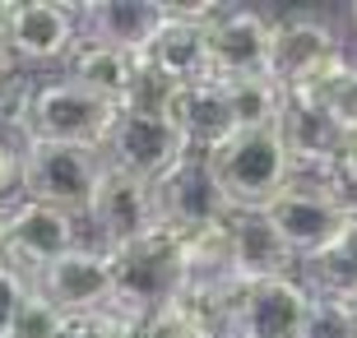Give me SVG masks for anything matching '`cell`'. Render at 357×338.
<instances>
[{
	"label": "cell",
	"mask_w": 357,
	"mask_h": 338,
	"mask_svg": "<svg viewBox=\"0 0 357 338\" xmlns=\"http://www.w3.org/2000/svg\"><path fill=\"white\" fill-rule=\"evenodd\" d=\"M218 190L227 199V213L237 208H269L297 176L283 135L274 130H237L227 144H218L209 153Z\"/></svg>",
	"instance_id": "1"
},
{
	"label": "cell",
	"mask_w": 357,
	"mask_h": 338,
	"mask_svg": "<svg viewBox=\"0 0 357 338\" xmlns=\"http://www.w3.org/2000/svg\"><path fill=\"white\" fill-rule=\"evenodd\" d=\"M19 148H24V199L89 218V204L107 171L102 148L52 144V139H19Z\"/></svg>",
	"instance_id": "2"
},
{
	"label": "cell",
	"mask_w": 357,
	"mask_h": 338,
	"mask_svg": "<svg viewBox=\"0 0 357 338\" xmlns=\"http://www.w3.org/2000/svg\"><path fill=\"white\" fill-rule=\"evenodd\" d=\"M348 66V52L339 33L316 14H292L274 24V47H269V79L288 98H311Z\"/></svg>",
	"instance_id": "3"
},
{
	"label": "cell",
	"mask_w": 357,
	"mask_h": 338,
	"mask_svg": "<svg viewBox=\"0 0 357 338\" xmlns=\"http://www.w3.org/2000/svg\"><path fill=\"white\" fill-rule=\"evenodd\" d=\"M112 269H116V306L130 315H149L185 292L181 236L162 222L126 246H112Z\"/></svg>",
	"instance_id": "4"
},
{
	"label": "cell",
	"mask_w": 357,
	"mask_h": 338,
	"mask_svg": "<svg viewBox=\"0 0 357 338\" xmlns=\"http://www.w3.org/2000/svg\"><path fill=\"white\" fill-rule=\"evenodd\" d=\"M121 112H126V107L107 102V98L79 89V84H70V79H52V84H38V93H33V112H28L24 139L107 148Z\"/></svg>",
	"instance_id": "5"
},
{
	"label": "cell",
	"mask_w": 357,
	"mask_h": 338,
	"mask_svg": "<svg viewBox=\"0 0 357 338\" xmlns=\"http://www.w3.org/2000/svg\"><path fill=\"white\" fill-rule=\"evenodd\" d=\"M265 213L302 264L316 260L320 250L357 218L353 208L344 204V195L334 190L330 176H292V185L265 208Z\"/></svg>",
	"instance_id": "6"
},
{
	"label": "cell",
	"mask_w": 357,
	"mask_h": 338,
	"mask_svg": "<svg viewBox=\"0 0 357 338\" xmlns=\"http://www.w3.org/2000/svg\"><path fill=\"white\" fill-rule=\"evenodd\" d=\"M70 250H79L75 213L38 204V199H19L5 213V264L14 273H24L28 283H38V273L52 269L56 260H66Z\"/></svg>",
	"instance_id": "7"
},
{
	"label": "cell",
	"mask_w": 357,
	"mask_h": 338,
	"mask_svg": "<svg viewBox=\"0 0 357 338\" xmlns=\"http://www.w3.org/2000/svg\"><path fill=\"white\" fill-rule=\"evenodd\" d=\"M223 5H167V19L153 33V42L144 47V61L153 75H162L167 84H199L213 75L209 56V24L218 19Z\"/></svg>",
	"instance_id": "8"
},
{
	"label": "cell",
	"mask_w": 357,
	"mask_h": 338,
	"mask_svg": "<svg viewBox=\"0 0 357 338\" xmlns=\"http://www.w3.org/2000/svg\"><path fill=\"white\" fill-rule=\"evenodd\" d=\"M102 153H107L112 167L130 171V176H139V181L153 185V181H162V176H167L185 153H190V144H185V135L176 130L162 112L126 107Z\"/></svg>",
	"instance_id": "9"
},
{
	"label": "cell",
	"mask_w": 357,
	"mask_h": 338,
	"mask_svg": "<svg viewBox=\"0 0 357 338\" xmlns=\"http://www.w3.org/2000/svg\"><path fill=\"white\" fill-rule=\"evenodd\" d=\"M316 292L302 278H269L246 287L223 315L227 338H302Z\"/></svg>",
	"instance_id": "10"
},
{
	"label": "cell",
	"mask_w": 357,
	"mask_h": 338,
	"mask_svg": "<svg viewBox=\"0 0 357 338\" xmlns=\"http://www.w3.org/2000/svg\"><path fill=\"white\" fill-rule=\"evenodd\" d=\"M153 199H158V222L172 227L176 236L199 232V227L227 218V199L218 190L213 162H209V153H195V148L162 181H153Z\"/></svg>",
	"instance_id": "11"
},
{
	"label": "cell",
	"mask_w": 357,
	"mask_h": 338,
	"mask_svg": "<svg viewBox=\"0 0 357 338\" xmlns=\"http://www.w3.org/2000/svg\"><path fill=\"white\" fill-rule=\"evenodd\" d=\"M38 297H47L56 311H102L116 306V269H112V250L107 246H79L52 269L38 273L33 283Z\"/></svg>",
	"instance_id": "12"
},
{
	"label": "cell",
	"mask_w": 357,
	"mask_h": 338,
	"mask_svg": "<svg viewBox=\"0 0 357 338\" xmlns=\"http://www.w3.org/2000/svg\"><path fill=\"white\" fill-rule=\"evenodd\" d=\"M89 222L98 227L102 246H126L135 236H144L158 227V199H153V185L130 176L107 162L102 181H98V195L89 204Z\"/></svg>",
	"instance_id": "13"
},
{
	"label": "cell",
	"mask_w": 357,
	"mask_h": 338,
	"mask_svg": "<svg viewBox=\"0 0 357 338\" xmlns=\"http://www.w3.org/2000/svg\"><path fill=\"white\" fill-rule=\"evenodd\" d=\"M269 47H274V24L260 10L223 5L209 24V56L218 79H265Z\"/></svg>",
	"instance_id": "14"
},
{
	"label": "cell",
	"mask_w": 357,
	"mask_h": 338,
	"mask_svg": "<svg viewBox=\"0 0 357 338\" xmlns=\"http://www.w3.org/2000/svg\"><path fill=\"white\" fill-rule=\"evenodd\" d=\"M227 241H232V278L237 287L269 283V278H297V255L288 250V241L278 236V227L269 222L265 208H237L227 213Z\"/></svg>",
	"instance_id": "15"
},
{
	"label": "cell",
	"mask_w": 357,
	"mask_h": 338,
	"mask_svg": "<svg viewBox=\"0 0 357 338\" xmlns=\"http://www.w3.org/2000/svg\"><path fill=\"white\" fill-rule=\"evenodd\" d=\"M5 38L19 61H70L84 38V24L79 10L70 5L28 0V5H5Z\"/></svg>",
	"instance_id": "16"
},
{
	"label": "cell",
	"mask_w": 357,
	"mask_h": 338,
	"mask_svg": "<svg viewBox=\"0 0 357 338\" xmlns=\"http://www.w3.org/2000/svg\"><path fill=\"white\" fill-rule=\"evenodd\" d=\"M278 135L297 162V176H330L334 158L348 139L344 125L330 116V107L311 102V98H288L283 116H278Z\"/></svg>",
	"instance_id": "17"
},
{
	"label": "cell",
	"mask_w": 357,
	"mask_h": 338,
	"mask_svg": "<svg viewBox=\"0 0 357 338\" xmlns=\"http://www.w3.org/2000/svg\"><path fill=\"white\" fill-rule=\"evenodd\" d=\"M162 116L185 135V144H190L195 153H213L218 144H227L237 135V121H232V107H227V93H223L218 79L176 84V89L167 93Z\"/></svg>",
	"instance_id": "18"
},
{
	"label": "cell",
	"mask_w": 357,
	"mask_h": 338,
	"mask_svg": "<svg viewBox=\"0 0 357 338\" xmlns=\"http://www.w3.org/2000/svg\"><path fill=\"white\" fill-rule=\"evenodd\" d=\"M162 19H167V5H153V0H102V5L79 10L84 38H98L116 52H130L135 61L144 56V47L153 42Z\"/></svg>",
	"instance_id": "19"
},
{
	"label": "cell",
	"mask_w": 357,
	"mask_h": 338,
	"mask_svg": "<svg viewBox=\"0 0 357 338\" xmlns=\"http://www.w3.org/2000/svg\"><path fill=\"white\" fill-rule=\"evenodd\" d=\"M66 79L98 93V98H107V102L130 107V93L139 84V61L130 52H116V47L98 42V38H79V47L66 61Z\"/></svg>",
	"instance_id": "20"
},
{
	"label": "cell",
	"mask_w": 357,
	"mask_h": 338,
	"mask_svg": "<svg viewBox=\"0 0 357 338\" xmlns=\"http://www.w3.org/2000/svg\"><path fill=\"white\" fill-rule=\"evenodd\" d=\"M227 93V107H232V121L237 130H274L283 107H288V93L278 89L274 79H218Z\"/></svg>",
	"instance_id": "21"
},
{
	"label": "cell",
	"mask_w": 357,
	"mask_h": 338,
	"mask_svg": "<svg viewBox=\"0 0 357 338\" xmlns=\"http://www.w3.org/2000/svg\"><path fill=\"white\" fill-rule=\"evenodd\" d=\"M135 338H223V315H213L209 306H199L190 297H172L158 311L139 315Z\"/></svg>",
	"instance_id": "22"
},
{
	"label": "cell",
	"mask_w": 357,
	"mask_h": 338,
	"mask_svg": "<svg viewBox=\"0 0 357 338\" xmlns=\"http://www.w3.org/2000/svg\"><path fill=\"white\" fill-rule=\"evenodd\" d=\"M306 273H311L316 292H325V297H353L357 292V218L320 250L316 260H306Z\"/></svg>",
	"instance_id": "23"
},
{
	"label": "cell",
	"mask_w": 357,
	"mask_h": 338,
	"mask_svg": "<svg viewBox=\"0 0 357 338\" xmlns=\"http://www.w3.org/2000/svg\"><path fill=\"white\" fill-rule=\"evenodd\" d=\"M316 102L330 107V116L344 125V135H357V66H353V61H348V66L320 89Z\"/></svg>",
	"instance_id": "24"
},
{
	"label": "cell",
	"mask_w": 357,
	"mask_h": 338,
	"mask_svg": "<svg viewBox=\"0 0 357 338\" xmlns=\"http://www.w3.org/2000/svg\"><path fill=\"white\" fill-rule=\"evenodd\" d=\"M302 338H353V334H348L344 301H339V297H325V292H316V301H311V315H306Z\"/></svg>",
	"instance_id": "25"
},
{
	"label": "cell",
	"mask_w": 357,
	"mask_h": 338,
	"mask_svg": "<svg viewBox=\"0 0 357 338\" xmlns=\"http://www.w3.org/2000/svg\"><path fill=\"white\" fill-rule=\"evenodd\" d=\"M24 199V148L19 139L0 135V213H10Z\"/></svg>",
	"instance_id": "26"
},
{
	"label": "cell",
	"mask_w": 357,
	"mask_h": 338,
	"mask_svg": "<svg viewBox=\"0 0 357 338\" xmlns=\"http://www.w3.org/2000/svg\"><path fill=\"white\" fill-rule=\"evenodd\" d=\"M56 325H61V311H56L47 297H33L24 301V311H19V320H14V329H10V338H52L56 334Z\"/></svg>",
	"instance_id": "27"
},
{
	"label": "cell",
	"mask_w": 357,
	"mask_h": 338,
	"mask_svg": "<svg viewBox=\"0 0 357 338\" xmlns=\"http://www.w3.org/2000/svg\"><path fill=\"white\" fill-rule=\"evenodd\" d=\"M28 297H33V283H28L24 273H14L10 264H0V338H10V329H14V320H19Z\"/></svg>",
	"instance_id": "28"
},
{
	"label": "cell",
	"mask_w": 357,
	"mask_h": 338,
	"mask_svg": "<svg viewBox=\"0 0 357 338\" xmlns=\"http://www.w3.org/2000/svg\"><path fill=\"white\" fill-rule=\"evenodd\" d=\"M339 301H344V315H348V334L357 338V292L353 297H339Z\"/></svg>",
	"instance_id": "29"
},
{
	"label": "cell",
	"mask_w": 357,
	"mask_h": 338,
	"mask_svg": "<svg viewBox=\"0 0 357 338\" xmlns=\"http://www.w3.org/2000/svg\"><path fill=\"white\" fill-rule=\"evenodd\" d=\"M0 264H5V213H0Z\"/></svg>",
	"instance_id": "30"
},
{
	"label": "cell",
	"mask_w": 357,
	"mask_h": 338,
	"mask_svg": "<svg viewBox=\"0 0 357 338\" xmlns=\"http://www.w3.org/2000/svg\"><path fill=\"white\" fill-rule=\"evenodd\" d=\"M348 24H353V28H357V5H353V10H348Z\"/></svg>",
	"instance_id": "31"
}]
</instances>
